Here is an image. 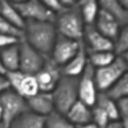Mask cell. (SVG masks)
I'll use <instances>...</instances> for the list:
<instances>
[{
	"mask_svg": "<svg viewBox=\"0 0 128 128\" xmlns=\"http://www.w3.org/2000/svg\"><path fill=\"white\" fill-rule=\"evenodd\" d=\"M106 128H123L122 127V124H121V121L120 119L119 120H115V121H111L108 126Z\"/></svg>",
	"mask_w": 128,
	"mask_h": 128,
	"instance_id": "cell-33",
	"label": "cell"
},
{
	"mask_svg": "<svg viewBox=\"0 0 128 128\" xmlns=\"http://www.w3.org/2000/svg\"><path fill=\"white\" fill-rule=\"evenodd\" d=\"M123 60H124V62H125V64L127 65V68H128V51L125 53V54H123L122 56H120Z\"/></svg>",
	"mask_w": 128,
	"mask_h": 128,
	"instance_id": "cell-35",
	"label": "cell"
},
{
	"mask_svg": "<svg viewBox=\"0 0 128 128\" xmlns=\"http://www.w3.org/2000/svg\"><path fill=\"white\" fill-rule=\"evenodd\" d=\"M19 44V43H18ZM18 44L11 45L0 50L2 66L5 72L19 70V46Z\"/></svg>",
	"mask_w": 128,
	"mask_h": 128,
	"instance_id": "cell-19",
	"label": "cell"
},
{
	"mask_svg": "<svg viewBox=\"0 0 128 128\" xmlns=\"http://www.w3.org/2000/svg\"><path fill=\"white\" fill-rule=\"evenodd\" d=\"M77 6L85 26H93L100 11L99 2L94 0H83L77 2Z\"/></svg>",
	"mask_w": 128,
	"mask_h": 128,
	"instance_id": "cell-18",
	"label": "cell"
},
{
	"mask_svg": "<svg viewBox=\"0 0 128 128\" xmlns=\"http://www.w3.org/2000/svg\"><path fill=\"white\" fill-rule=\"evenodd\" d=\"M43 3L45 4V6L55 16L60 14L61 12L65 11V10H67V8L63 4V1H59V0H46V1H43Z\"/></svg>",
	"mask_w": 128,
	"mask_h": 128,
	"instance_id": "cell-29",
	"label": "cell"
},
{
	"mask_svg": "<svg viewBox=\"0 0 128 128\" xmlns=\"http://www.w3.org/2000/svg\"><path fill=\"white\" fill-rule=\"evenodd\" d=\"M81 41H75L58 35L49 58L60 68L64 67L78 52Z\"/></svg>",
	"mask_w": 128,
	"mask_h": 128,
	"instance_id": "cell-8",
	"label": "cell"
},
{
	"mask_svg": "<svg viewBox=\"0 0 128 128\" xmlns=\"http://www.w3.org/2000/svg\"><path fill=\"white\" fill-rule=\"evenodd\" d=\"M94 106L99 107L101 110H103L111 121L119 120V111L117 106V101L112 99L110 96H108L106 93H99L97 96V100Z\"/></svg>",
	"mask_w": 128,
	"mask_h": 128,
	"instance_id": "cell-21",
	"label": "cell"
},
{
	"mask_svg": "<svg viewBox=\"0 0 128 128\" xmlns=\"http://www.w3.org/2000/svg\"><path fill=\"white\" fill-rule=\"evenodd\" d=\"M98 94L94 68L88 63L84 72L78 77V100L92 108L96 103Z\"/></svg>",
	"mask_w": 128,
	"mask_h": 128,
	"instance_id": "cell-9",
	"label": "cell"
},
{
	"mask_svg": "<svg viewBox=\"0 0 128 128\" xmlns=\"http://www.w3.org/2000/svg\"><path fill=\"white\" fill-rule=\"evenodd\" d=\"M82 42L87 52H114L113 41L102 35L94 26H85Z\"/></svg>",
	"mask_w": 128,
	"mask_h": 128,
	"instance_id": "cell-11",
	"label": "cell"
},
{
	"mask_svg": "<svg viewBox=\"0 0 128 128\" xmlns=\"http://www.w3.org/2000/svg\"><path fill=\"white\" fill-rule=\"evenodd\" d=\"M0 34L15 37L20 40L23 39V30L15 27L14 25H12L8 21H6L1 16H0Z\"/></svg>",
	"mask_w": 128,
	"mask_h": 128,
	"instance_id": "cell-27",
	"label": "cell"
},
{
	"mask_svg": "<svg viewBox=\"0 0 128 128\" xmlns=\"http://www.w3.org/2000/svg\"><path fill=\"white\" fill-rule=\"evenodd\" d=\"M26 102L29 111L43 117H46L55 110L51 93L38 92L36 95L26 99Z\"/></svg>",
	"mask_w": 128,
	"mask_h": 128,
	"instance_id": "cell-13",
	"label": "cell"
},
{
	"mask_svg": "<svg viewBox=\"0 0 128 128\" xmlns=\"http://www.w3.org/2000/svg\"><path fill=\"white\" fill-rule=\"evenodd\" d=\"M0 16L15 27L23 30L25 26V20L22 18L12 2L0 1Z\"/></svg>",
	"mask_w": 128,
	"mask_h": 128,
	"instance_id": "cell-20",
	"label": "cell"
},
{
	"mask_svg": "<svg viewBox=\"0 0 128 128\" xmlns=\"http://www.w3.org/2000/svg\"><path fill=\"white\" fill-rule=\"evenodd\" d=\"M51 95L55 111L65 115L78 101V78L62 75Z\"/></svg>",
	"mask_w": 128,
	"mask_h": 128,
	"instance_id": "cell-3",
	"label": "cell"
},
{
	"mask_svg": "<svg viewBox=\"0 0 128 128\" xmlns=\"http://www.w3.org/2000/svg\"><path fill=\"white\" fill-rule=\"evenodd\" d=\"M58 34L54 22L26 21L23 39L45 57H49Z\"/></svg>",
	"mask_w": 128,
	"mask_h": 128,
	"instance_id": "cell-1",
	"label": "cell"
},
{
	"mask_svg": "<svg viewBox=\"0 0 128 128\" xmlns=\"http://www.w3.org/2000/svg\"><path fill=\"white\" fill-rule=\"evenodd\" d=\"M9 89H10L9 83H8L5 75H1L0 74V95H2L4 92L8 91Z\"/></svg>",
	"mask_w": 128,
	"mask_h": 128,
	"instance_id": "cell-32",
	"label": "cell"
},
{
	"mask_svg": "<svg viewBox=\"0 0 128 128\" xmlns=\"http://www.w3.org/2000/svg\"><path fill=\"white\" fill-rule=\"evenodd\" d=\"M5 70H4V68H3V66H2V62H1V57H0V74L1 75H5Z\"/></svg>",
	"mask_w": 128,
	"mask_h": 128,
	"instance_id": "cell-37",
	"label": "cell"
},
{
	"mask_svg": "<svg viewBox=\"0 0 128 128\" xmlns=\"http://www.w3.org/2000/svg\"><path fill=\"white\" fill-rule=\"evenodd\" d=\"M38 92H40V91H39V87H38L35 76L24 74L16 93L19 94L20 96H22L24 99H28V98L36 95Z\"/></svg>",
	"mask_w": 128,
	"mask_h": 128,
	"instance_id": "cell-23",
	"label": "cell"
},
{
	"mask_svg": "<svg viewBox=\"0 0 128 128\" xmlns=\"http://www.w3.org/2000/svg\"><path fill=\"white\" fill-rule=\"evenodd\" d=\"M75 128H98L93 122H89L87 124H83V125H80V126H77Z\"/></svg>",
	"mask_w": 128,
	"mask_h": 128,
	"instance_id": "cell-34",
	"label": "cell"
},
{
	"mask_svg": "<svg viewBox=\"0 0 128 128\" xmlns=\"http://www.w3.org/2000/svg\"><path fill=\"white\" fill-rule=\"evenodd\" d=\"M19 46V71L28 75H35L44 65L46 57L21 40Z\"/></svg>",
	"mask_w": 128,
	"mask_h": 128,
	"instance_id": "cell-7",
	"label": "cell"
},
{
	"mask_svg": "<svg viewBox=\"0 0 128 128\" xmlns=\"http://www.w3.org/2000/svg\"><path fill=\"white\" fill-rule=\"evenodd\" d=\"M92 122L98 128H106L111 122L108 115L97 106L92 107Z\"/></svg>",
	"mask_w": 128,
	"mask_h": 128,
	"instance_id": "cell-28",
	"label": "cell"
},
{
	"mask_svg": "<svg viewBox=\"0 0 128 128\" xmlns=\"http://www.w3.org/2000/svg\"><path fill=\"white\" fill-rule=\"evenodd\" d=\"M106 94L115 101L128 97V71H126L120 77V79L113 85L110 90L106 92Z\"/></svg>",
	"mask_w": 128,
	"mask_h": 128,
	"instance_id": "cell-24",
	"label": "cell"
},
{
	"mask_svg": "<svg viewBox=\"0 0 128 128\" xmlns=\"http://www.w3.org/2000/svg\"><path fill=\"white\" fill-rule=\"evenodd\" d=\"M45 128H75V126L64 114L54 110L45 117Z\"/></svg>",
	"mask_w": 128,
	"mask_h": 128,
	"instance_id": "cell-25",
	"label": "cell"
},
{
	"mask_svg": "<svg viewBox=\"0 0 128 128\" xmlns=\"http://www.w3.org/2000/svg\"><path fill=\"white\" fill-rule=\"evenodd\" d=\"M0 128H9V126H7V125H5L3 122H1V123H0Z\"/></svg>",
	"mask_w": 128,
	"mask_h": 128,
	"instance_id": "cell-39",
	"label": "cell"
},
{
	"mask_svg": "<svg viewBox=\"0 0 128 128\" xmlns=\"http://www.w3.org/2000/svg\"><path fill=\"white\" fill-rule=\"evenodd\" d=\"M9 128H45V117L28 110L17 117Z\"/></svg>",
	"mask_w": 128,
	"mask_h": 128,
	"instance_id": "cell-17",
	"label": "cell"
},
{
	"mask_svg": "<svg viewBox=\"0 0 128 128\" xmlns=\"http://www.w3.org/2000/svg\"><path fill=\"white\" fill-rule=\"evenodd\" d=\"M114 53L117 56H122L128 51V24L121 27L120 31L113 41Z\"/></svg>",
	"mask_w": 128,
	"mask_h": 128,
	"instance_id": "cell-26",
	"label": "cell"
},
{
	"mask_svg": "<svg viewBox=\"0 0 128 128\" xmlns=\"http://www.w3.org/2000/svg\"><path fill=\"white\" fill-rule=\"evenodd\" d=\"M34 76L40 92L52 93L62 76V71L49 57H46L44 65Z\"/></svg>",
	"mask_w": 128,
	"mask_h": 128,
	"instance_id": "cell-10",
	"label": "cell"
},
{
	"mask_svg": "<svg viewBox=\"0 0 128 128\" xmlns=\"http://www.w3.org/2000/svg\"><path fill=\"white\" fill-rule=\"evenodd\" d=\"M2 119H3V111H2V107L0 105V123L2 122Z\"/></svg>",
	"mask_w": 128,
	"mask_h": 128,
	"instance_id": "cell-38",
	"label": "cell"
},
{
	"mask_svg": "<svg viewBox=\"0 0 128 128\" xmlns=\"http://www.w3.org/2000/svg\"><path fill=\"white\" fill-rule=\"evenodd\" d=\"M88 63L94 69H99L111 64L117 55L113 51H102V52H87Z\"/></svg>",
	"mask_w": 128,
	"mask_h": 128,
	"instance_id": "cell-22",
	"label": "cell"
},
{
	"mask_svg": "<svg viewBox=\"0 0 128 128\" xmlns=\"http://www.w3.org/2000/svg\"><path fill=\"white\" fill-rule=\"evenodd\" d=\"M0 105L3 111L2 122L7 126H10L17 117L29 110L26 99L11 89L0 95Z\"/></svg>",
	"mask_w": 128,
	"mask_h": 128,
	"instance_id": "cell-6",
	"label": "cell"
},
{
	"mask_svg": "<svg viewBox=\"0 0 128 128\" xmlns=\"http://www.w3.org/2000/svg\"><path fill=\"white\" fill-rule=\"evenodd\" d=\"M93 26L102 35H104L106 38L110 39L111 41H114L116 39L121 28L117 23V21L108 12H106L101 8Z\"/></svg>",
	"mask_w": 128,
	"mask_h": 128,
	"instance_id": "cell-14",
	"label": "cell"
},
{
	"mask_svg": "<svg viewBox=\"0 0 128 128\" xmlns=\"http://www.w3.org/2000/svg\"><path fill=\"white\" fill-rule=\"evenodd\" d=\"M65 116L75 127L92 122V108L81 101H77L66 112Z\"/></svg>",
	"mask_w": 128,
	"mask_h": 128,
	"instance_id": "cell-15",
	"label": "cell"
},
{
	"mask_svg": "<svg viewBox=\"0 0 128 128\" xmlns=\"http://www.w3.org/2000/svg\"><path fill=\"white\" fill-rule=\"evenodd\" d=\"M119 117L121 120H128V97L117 101Z\"/></svg>",
	"mask_w": 128,
	"mask_h": 128,
	"instance_id": "cell-30",
	"label": "cell"
},
{
	"mask_svg": "<svg viewBox=\"0 0 128 128\" xmlns=\"http://www.w3.org/2000/svg\"><path fill=\"white\" fill-rule=\"evenodd\" d=\"M101 9L108 12L119 24L123 27L128 24V10L117 0H102L99 2Z\"/></svg>",
	"mask_w": 128,
	"mask_h": 128,
	"instance_id": "cell-16",
	"label": "cell"
},
{
	"mask_svg": "<svg viewBox=\"0 0 128 128\" xmlns=\"http://www.w3.org/2000/svg\"><path fill=\"white\" fill-rule=\"evenodd\" d=\"M126 71H128L127 65L120 56H117L111 64L99 69H94V78L98 92L106 93Z\"/></svg>",
	"mask_w": 128,
	"mask_h": 128,
	"instance_id": "cell-4",
	"label": "cell"
},
{
	"mask_svg": "<svg viewBox=\"0 0 128 128\" xmlns=\"http://www.w3.org/2000/svg\"><path fill=\"white\" fill-rule=\"evenodd\" d=\"M87 65H88V54L83 42L81 41L79 50L76 53V55L64 67L61 68L62 75L78 78L84 72Z\"/></svg>",
	"mask_w": 128,
	"mask_h": 128,
	"instance_id": "cell-12",
	"label": "cell"
},
{
	"mask_svg": "<svg viewBox=\"0 0 128 128\" xmlns=\"http://www.w3.org/2000/svg\"><path fill=\"white\" fill-rule=\"evenodd\" d=\"M54 24L58 35L75 41H82L85 24L77 5L56 15Z\"/></svg>",
	"mask_w": 128,
	"mask_h": 128,
	"instance_id": "cell-2",
	"label": "cell"
},
{
	"mask_svg": "<svg viewBox=\"0 0 128 128\" xmlns=\"http://www.w3.org/2000/svg\"><path fill=\"white\" fill-rule=\"evenodd\" d=\"M12 4L18 10L22 18L26 21L54 22L56 16L45 6L43 1L24 0L13 1Z\"/></svg>",
	"mask_w": 128,
	"mask_h": 128,
	"instance_id": "cell-5",
	"label": "cell"
},
{
	"mask_svg": "<svg viewBox=\"0 0 128 128\" xmlns=\"http://www.w3.org/2000/svg\"><path fill=\"white\" fill-rule=\"evenodd\" d=\"M20 41H21V40L18 39V38L0 34V50L4 49V48H6V47H9V46H11V45L18 44Z\"/></svg>",
	"mask_w": 128,
	"mask_h": 128,
	"instance_id": "cell-31",
	"label": "cell"
},
{
	"mask_svg": "<svg viewBox=\"0 0 128 128\" xmlns=\"http://www.w3.org/2000/svg\"><path fill=\"white\" fill-rule=\"evenodd\" d=\"M121 124H122V127L123 128H128V120H121Z\"/></svg>",
	"mask_w": 128,
	"mask_h": 128,
	"instance_id": "cell-36",
	"label": "cell"
}]
</instances>
